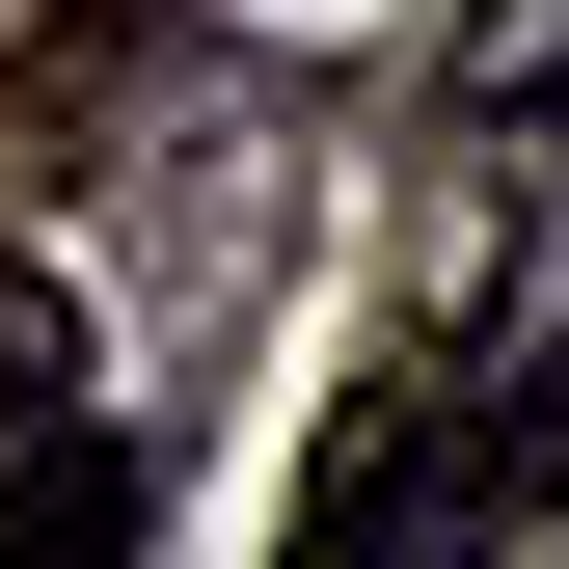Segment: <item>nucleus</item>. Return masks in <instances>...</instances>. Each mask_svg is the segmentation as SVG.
I'll use <instances>...</instances> for the list:
<instances>
[{
  "instance_id": "f257e3e1",
  "label": "nucleus",
  "mask_w": 569,
  "mask_h": 569,
  "mask_svg": "<svg viewBox=\"0 0 569 569\" xmlns=\"http://www.w3.org/2000/svg\"><path fill=\"white\" fill-rule=\"evenodd\" d=\"M542 488H516V352H407L380 407H326V488H299V569H516Z\"/></svg>"
},
{
  "instance_id": "f03ea898",
  "label": "nucleus",
  "mask_w": 569,
  "mask_h": 569,
  "mask_svg": "<svg viewBox=\"0 0 569 569\" xmlns=\"http://www.w3.org/2000/svg\"><path fill=\"white\" fill-rule=\"evenodd\" d=\"M516 163H569V0H461V28H435V218L488 244Z\"/></svg>"
},
{
  "instance_id": "7ed1b4c3",
  "label": "nucleus",
  "mask_w": 569,
  "mask_h": 569,
  "mask_svg": "<svg viewBox=\"0 0 569 569\" xmlns=\"http://www.w3.org/2000/svg\"><path fill=\"white\" fill-rule=\"evenodd\" d=\"M136 542H163V435L28 407V435H0V569H136Z\"/></svg>"
},
{
  "instance_id": "20e7f679",
  "label": "nucleus",
  "mask_w": 569,
  "mask_h": 569,
  "mask_svg": "<svg viewBox=\"0 0 569 569\" xmlns=\"http://www.w3.org/2000/svg\"><path fill=\"white\" fill-rule=\"evenodd\" d=\"M516 488L569 516V326H516Z\"/></svg>"
},
{
  "instance_id": "39448f33",
  "label": "nucleus",
  "mask_w": 569,
  "mask_h": 569,
  "mask_svg": "<svg viewBox=\"0 0 569 569\" xmlns=\"http://www.w3.org/2000/svg\"><path fill=\"white\" fill-rule=\"evenodd\" d=\"M28 380H54V299H28V271H0V435H28Z\"/></svg>"
}]
</instances>
